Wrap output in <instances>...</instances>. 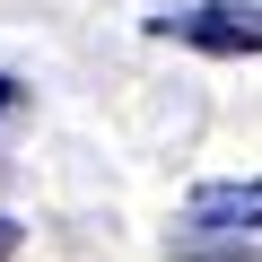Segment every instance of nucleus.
Instances as JSON below:
<instances>
[{
    "label": "nucleus",
    "mask_w": 262,
    "mask_h": 262,
    "mask_svg": "<svg viewBox=\"0 0 262 262\" xmlns=\"http://www.w3.org/2000/svg\"><path fill=\"white\" fill-rule=\"evenodd\" d=\"M175 44H192V53H262V9L253 0H201V9H175V18H158Z\"/></svg>",
    "instance_id": "f257e3e1"
},
{
    "label": "nucleus",
    "mask_w": 262,
    "mask_h": 262,
    "mask_svg": "<svg viewBox=\"0 0 262 262\" xmlns=\"http://www.w3.org/2000/svg\"><path fill=\"white\" fill-rule=\"evenodd\" d=\"M184 236L192 245H245V236H262V184H201L184 201Z\"/></svg>",
    "instance_id": "f03ea898"
},
{
    "label": "nucleus",
    "mask_w": 262,
    "mask_h": 262,
    "mask_svg": "<svg viewBox=\"0 0 262 262\" xmlns=\"http://www.w3.org/2000/svg\"><path fill=\"white\" fill-rule=\"evenodd\" d=\"M184 262H245V253H210V245H192V253H184Z\"/></svg>",
    "instance_id": "7ed1b4c3"
},
{
    "label": "nucleus",
    "mask_w": 262,
    "mask_h": 262,
    "mask_svg": "<svg viewBox=\"0 0 262 262\" xmlns=\"http://www.w3.org/2000/svg\"><path fill=\"white\" fill-rule=\"evenodd\" d=\"M9 253H18V227H9V219H0V262H9Z\"/></svg>",
    "instance_id": "20e7f679"
},
{
    "label": "nucleus",
    "mask_w": 262,
    "mask_h": 262,
    "mask_svg": "<svg viewBox=\"0 0 262 262\" xmlns=\"http://www.w3.org/2000/svg\"><path fill=\"white\" fill-rule=\"evenodd\" d=\"M0 114H18V79H0Z\"/></svg>",
    "instance_id": "39448f33"
}]
</instances>
